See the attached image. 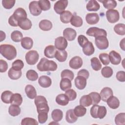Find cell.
I'll return each instance as SVG.
<instances>
[{"label": "cell", "mask_w": 125, "mask_h": 125, "mask_svg": "<svg viewBox=\"0 0 125 125\" xmlns=\"http://www.w3.org/2000/svg\"><path fill=\"white\" fill-rule=\"evenodd\" d=\"M37 67L40 71H54L57 70L58 66L54 61L42 58L37 64Z\"/></svg>", "instance_id": "1"}, {"label": "cell", "mask_w": 125, "mask_h": 125, "mask_svg": "<svg viewBox=\"0 0 125 125\" xmlns=\"http://www.w3.org/2000/svg\"><path fill=\"white\" fill-rule=\"evenodd\" d=\"M0 53L1 55L8 60H12L17 56L16 48L11 44H1L0 45Z\"/></svg>", "instance_id": "2"}, {"label": "cell", "mask_w": 125, "mask_h": 125, "mask_svg": "<svg viewBox=\"0 0 125 125\" xmlns=\"http://www.w3.org/2000/svg\"><path fill=\"white\" fill-rule=\"evenodd\" d=\"M34 103L37 107V111L38 113L41 112H48L49 107L48 105L47 101L44 96L41 95L36 96L35 98Z\"/></svg>", "instance_id": "3"}, {"label": "cell", "mask_w": 125, "mask_h": 125, "mask_svg": "<svg viewBox=\"0 0 125 125\" xmlns=\"http://www.w3.org/2000/svg\"><path fill=\"white\" fill-rule=\"evenodd\" d=\"M90 113L91 116L94 118L103 119L106 115L107 110L104 106H100L97 104H93L91 107Z\"/></svg>", "instance_id": "4"}, {"label": "cell", "mask_w": 125, "mask_h": 125, "mask_svg": "<svg viewBox=\"0 0 125 125\" xmlns=\"http://www.w3.org/2000/svg\"><path fill=\"white\" fill-rule=\"evenodd\" d=\"M39 55L36 50H30L26 53L25 55V60L29 65H34L38 61Z\"/></svg>", "instance_id": "5"}, {"label": "cell", "mask_w": 125, "mask_h": 125, "mask_svg": "<svg viewBox=\"0 0 125 125\" xmlns=\"http://www.w3.org/2000/svg\"><path fill=\"white\" fill-rule=\"evenodd\" d=\"M86 34L88 36L94 37L95 38L100 36H106L107 33L104 29H101L96 27H92L88 29L86 31Z\"/></svg>", "instance_id": "6"}, {"label": "cell", "mask_w": 125, "mask_h": 125, "mask_svg": "<svg viewBox=\"0 0 125 125\" xmlns=\"http://www.w3.org/2000/svg\"><path fill=\"white\" fill-rule=\"evenodd\" d=\"M106 17L108 22L114 23L117 22L120 18L118 11L115 9H109L106 12Z\"/></svg>", "instance_id": "7"}, {"label": "cell", "mask_w": 125, "mask_h": 125, "mask_svg": "<svg viewBox=\"0 0 125 125\" xmlns=\"http://www.w3.org/2000/svg\"><path fill=\"white\" fill-rule=\"evenodd\" d=\"M95 44L101 50L106 49L109 46L108 41L106 36H100L95 38Z\"/></svg>", "instance_id": "8"}, {"label": "cell", "mask_w": 125, "mask_h": 125, "mask_svg": "<svg viewBox=\"0 0 125 125\" xmlns=\"http://www.w3.org/2000/svg\"><path fill=\"white\" fill-rule=\"evenodd\" d=\"M68 5V0H60L57 1L54 5V9L56 13L61 14L64 11Z\"/></svg>", "instance_id": "9"}, {"label": "cell", "mask_w": 125, "mask_h": 125, "mask_svg": "<svg viewBox=\"0 0 125 125\" xmlns=\"http://www.w3.org/2000/svg\"><path fill=\"white\" fill-rule=\"evenodd\" d=\"M29 9L30 13L34 16H38L42 13V10L39 5L38 1H32L30 2Z\"/></svg>", "instance_id": "10"}, {"label": "cell", "mask_w": 125, "mask_h": 125, "mask_svg": "<svg viewBox=\"0 0 125 125\" xmlns=\"http://www.w3.org/2000/svg\"><path fill=\"white\" fill-rule=\"evenodd\" d=\"M55 47L60 50H64L67 46L68 43L66 39L63 37H59L55 40Z\"/></svg>", "instance_id": "11"}, {"label": "cell", "mask_w": 125, "mask_h": 125, "mask_svg": "<svg viewBox=\"0 0 125 125\" xmlns=\"http://www.w3.org/2000/svg\"><path fill=\"white\" fill-rule=\"evenodd\" d=\"M83 64L82 59L79 56L73 57L69 61V66L74 69H78L81 68Z\"/></svg>", "instance_id": "12"}, {"label": "cell", "mask_w": 125, "mask_h": 125, "mask_svg": "<svg viewBox=\"0 0 125 125\" xmlns=\"http://www.w3.org/2000/svg\"><path fill=\"white\" fill-rule=\"evenodd\" d=\"M12 15L14 19L18 22V23L21 20L27 18V14L25 10L21 7L16 9Z\"/></svg>", "instance_id": "13"}, {"label": "cell", "mask_w": 125, "mask_h": 125, "mask_svg": "<svg viewBox=\"0 0 125 125\" xmlns=\"http://www.w3.org/2000/svg\"><path fill=\"white\" fill-rule=\"evenodd\" d=\"M77 35L75 30L71 28H66L63 31V37L69 41H72L75 40Z\"/></svg>", "instance_id": "14"}, {"label": "cell", "mask_w": 125, "mask_h": 125, "mask_svg": "<svg viewBox=\"0 0 125 125\" xmlns=\"http://www.w3.org/2000/svg\"><path fill=\"white\" fill-rule=\"evenodd\" d=\"M109 61L112 64L118 65L121 62V56L120 54L114 50H112L108 54Z\"/></svg>", "instance_id": "15"}, {"label": "cell", "mask_w": 125, "mask_h": 125, "mask_svg": "<svg viewBox=\"0 0 125 125\" xmlns=\"http://www.w3.org/2000/svg\"><path fill=\"white\" fill-rule=\"evenodd\" d=\"M99 20V15L96 13H88L85 16V20L89 24H95L98 22Z\"/></svg>", "instance_id": "16"}, {"label": "cell", "mask_w": 125, "mask_h": 125, "mask_svg": "<svg viewBox=\"0 0 125 125\" xmlns=\"http://www.w3.org/2000/svg\"><path fill=\"white\" fill-rule=\"evenodd\" d=\"M86 79L82 76H77L75 79V85L79 90L83 89L86 85Z\"/></svg>", "instance_id": "17"}, {"label": "cell", "mask_w": 125, "mask_h": 125, "mask_svg": "<svg viewBox=\"0 0 125 125\" xmlns=\"http://www.w3.org/2000/svg\"><path fill=\"white\" fill-rule=\"evenodd\" d=\"M38 83L41 87L43 88H47L51 86L52 80L48 76L43 75L39 78Z\"/></svg>", "instance_id": "18"}, {"label": "cell", "mask_w": 125, "mask_h": 125, "mask_svg": "<svg viewBox=\"0 0 125 125\" xmlns=\"http://www.w3.org/2000/svg\"><path fill=\"white\" fill-rule=\"evenodd\" d=\"M100 95L102 100L105 102L109 98L113 96V91L111 88L105 87L101 91Z\"/></svg>", "instance_id": "19"}, {"label": "cell", "mask_w": 125, "mask_h": 125, "mask_svg": "<svg viewBox=\"0 0 125 125\" xmlns=\"http://www.w3.org/2000/svg\"><path fill=\"white\" fill-rule=\"evenodd\" d=\"M26 96L30 99H35L37 96V92L35 87L31 84H27L25 87Z\"/></svg>", "instance_id": "20"}, {"label": "cell", "mask_w": 125, "mask_h": 125, "mask_svg": "<svg viewBox=\"0 0 125 125\" xmlns=\"http://www.w3.org/2000/svg\"><path fill=\"white\" fill-rule=\"evenodd\" d=\"M106 102L108 106L113 109L118 108L120 105V101L119 99L114 96H112L109 98Z\"/></svg>", "instance_id": "21"}, {"label": "cell", "mask_w": 125, "mask_h": 125, "mask_svg": "<svg viewBox=\"0 0 125 125\" xmlns=\"http://www.w3.org/2000/svg\"><path fill=\"white\" fill-rule=\"evenodd\" d=\"M56 50L55 46L49 45L47 46L44 50V54L48 58H53L55 56Z\"/></svg>", "instance_id": "22"}, {"label": "cell", "mask_w": 125, "mask_h": 125, "mask_svg": "<svg viewBox=\"0 0 125 125\" xmlns=\"http://www.w3.org/2000/svg\"><path fill=\"white\" fill-rule=\"evenodd\" d=\"M69 99L65 94H59L56 97V102L62 106L66 105L69 103Z\"/></svg>", "instance_id": "23"}, {"label": "cell", "mask_w": 125, "mask_h": 125, "mask_svg": "<svg viewBox=\"0 0 125 125\" xmlns=\"http://www.w3.org/2000/svg\"><path fill=\"white\" fill-rule=\"evenodd\" d=\"M83 51L86 56H90L92 55L95 51V48L92 43L91 42L88 41V42L83 47Z\"/></svg>", "instance_id": "24"}, {"label": "cell", "mask_w": 125, "mask_h": 125, "mask_svg": "<svg viewBox=\"0 0 125 125\" xmlns=\"http://www.w3.org/2000/svg\"><path fill=\"white\" fill-rule=\"evenodd\" d=\"M66 121L69 123H73L77 121L78 117L75 115L73 109L68 110L65 114Z\"/></svg>", "instance_id": "25"}, {"label": "cell", "mask_w": 125, "mask_h": 125, "mask_svg": "<svg viewBox=\"0 0 125 125\" xmlns=\"http://www.w3.org/2000/svg\"><path fill=\"white\" fill-rule=\"evenodd\" d=\"M21 45L22 47L25 49H30L33 47V40L28 37H24L21 41Z\"/></svg>", "instance_id": "26"}, {"label": "cell", "mask_w": 125, "mask_h": 125, "mask_svg": "<svg viewBox=\"0 0 125 125\" xmlns=\"http://www.w3.org/2000/svg\"><path fill=\"white\" fill-rule=\"evenodd\" d=\"M86 8L89 11H97L100 9V5L96 0H90L87 3Z\"/></svg>", "instance_id": "27"}, {"label": "cell", "mask_w": 125, "mask_h": 125, "mask_svg": "<svg viewBox=\"0 0 125 125\" xmlns=\"http://www.w3.org/2000/svg\"><path fill=\"white\" fill-rule=\"evenodd\" d=\"M32 24L31 21L28 18L22 19L19 21L18 26L22 29L27 30L30 29L32 27Z\"/></svg>", "instance_id": "28"}, {"label": "cell", "mask_w": 125, "mask_h": 125, "mask_svg": "<svg viewBox=\"0 0 125 125\" xmlns=\"http://www.w3.org/2000/svg\"><path fill=\"white\" fill-rule=\"evenodd\" d=\"M39 26L41 30L47 31L52 29L53 25L52 22L50 21L47 20H43L40 22Z\"/></svg>", "instance_id": "29"}, {"label": "cell", "mask_w": 125, "mask_h": 125, "mask_svg": "<svg viewBox=\"0 0 125 125\" xmlns=\"http://www.w3.org/2000/svg\"><path fill=\"white\" fill-rule=\"evenodd\" d=\"M69 79L67 78H62L60 83V88L62 91H66L70 89L72 87V83Z\"/></svg>", "instance_id": "30"}, {"label": "cell", "mask_w": 125, "mask_h": 125, "mask_svg": "<svg viewBox=\"0 0 125 125\" xmlns=\"http://www.w3.org/2000/svg\"><path fill=\"white\" fill-rule=\"evenodd\" d=\"M72 16V14L69 11H64L60 15L61 21L63 23H68L70 22Z\"/></svg>", "instance_id": "31"}, {"label": "cell", "mask_w": 125, "mask_h": 125, "mask_svg": "<svg viewBox=\"0 0 125 125\" xmlns=\"http://www.w3.org/2000/svg\"><path fill=\"white\" fill-rule=\"evenodd\" d=\"M51 117L54 122H58L61 121L63 118L62 111L59 109L53 110L51 113Z\"/></svg>", "instance_id": "32"}, {"label": "cell", "mask_w": 125, "mask_h": 125, "mask_svg": "<svg viewBox=\"0 0 125 125\" xmlns=\"http://www.w3.org/2000/svg\"><path fill=\"white\" fill-rule=\"evenodd\" d=\"M55 58L60 62L66 61L67 57V53L65 50H57L55 54Z\"/></svg>", "instance_id": "33"}, {"label": "cell", "mask_w": 125, "mask_h": 125, "mask_svg": "<svg viewBox=\"0 0 125 125\" xmlns=\"http://www.w3.org/2000/svg\"><path fill=\"white\" fill-rule=\"evenodd\" d=\"M80 104L83 106L87 107L92 104V101L89 95L83 96L80 100Z\"/></svg>", "instance_id": "34"}, {"label": "cell", "mask_w": 125, "mask_h": 125, "mask_svg": "<svg viewBox=\"0 0 125 125\" xmlns=\"http://www.w3.org/2000/svg\"><path fill=\"white\" fill-rule=\"evenodd\" d=\"M21 108L19 107V105L16 104H11L8 109L9 114L13 117L17 116L20 114L21 113Z\"/></svg>", "instance_id": "35"}, {"label": "cell", "mask_w": 125, "mask_h": 125, "mask_svg": "<svg viewBox=\"0 0 125 125\" xmlns=\"http://www.w3.org/2000/svg\"><path fill=\"white\" fill-rule=\"evenodd\" d=\"M22 102V98L21 95L19 93L13 94L11 98L10 104L20 105Z\"/></svg>", "instance_id": "36"}, {"label": "cell", "mask_w": 125, "mask_h": 125, "mask_svg": "<svg viewBox=\"0 0 125 125\" xmlns=\"http://www.w3.org/2000/svg\"><path fill=\"white\" fill-rule=\"evenodd\" d=\"M22 72L21 71H17L12 67L10 68L8 72V77L12 80H18L21 76Z\"/></svg>", "instance_id": "37"}, {"label": "cell", "mask_w": 125, "mask_h": 125, "mask_svg": "<svg viewBox=\"0 0 125 125\" xmlns=\"http://www.w3.org/2000/svg\"><path fill=\"white\" fill-rule=\"evenodd\" d=\"M70 23L72 25L76 27H79L83 25V21L80 17L76 15H73L71 18Z\"/></svg>", "instance_id": "38"}, {"label": "cell", "mask_w": 125, "mask_h": 125, "mask_svg": "<svg viewBox=\"0 0 125 125\" xmlns=\"http://www.w3.org/2000/svg\"><path fill=\"white\" fill-rule=\"evenodd\" d=\"M13 93L9 90L3 91L1 95V99L2 101L5 104H10L11 102V98Z\"/></svg>", "instance_id": "39"}, {"label": "cell", "mask_w": 125, "mask_h": 125, "mask_svg": "<svg viewBox=\"0 0 125 125\" xmlns=\"http://www.w3.org/2000/svg\"><path fill=\"white\" fill-rule=\"evenodd\" d=\"M100 1L103 3L104 7L108 10L113 9L117 6V2L115 0H104Z\"/></svg>", "instance_id": "40"}, {"label": "cell", "mask_w": 125, "mask_h": 125, "mask_svg": "<svg viewBox=\"0 0 125 125\" xmlns=\"http://www.w3.org/2000/svg\"><path fill=\"white\" fill-rule=\"evenodd\" d=\"M73 111L75 115L78 117H79L83 116L86 114V109L84 106H83L82 105H79L76 106L73 109Z\"/></svg>", "instance_id": "41"}, {"label": "cell", "mask_w": 125, "mask_h": 125, "mask_svg": "<svg viewBox=\"0 0 125 125\" xmlns=\"http://www.w3.org/2000/svg\"><path fill=\"white\" fill-rule=\"evenodd\" d=\"M91 65L92 69L95 71H99L102 68V64L99 60L97 57H93L91 58Z\"/></svg>", "instance_id": "42"}, {"label": "cell", "mask_w": 125, "mask_h": 125, "mask_svg": "<svg viewBox=\"0 0 125 125\" xmlns=\"http://www.w3.org/2000/svg\"><path fill=\"white\" fill-rule=\"evenodd\" d=\"M23 35L21 32L18 30H15L11 34V38L15 42H20L22 39Z\"/></svg>", "instance_id": "43"}, {"label": "cell", "mask_w": 125, "mask_h": 125, "mask_svg": "<svg viewBox=\"0 0 125 125\" xmlns=\"http://www.w3.org/2000/svg\"><path fill=\"white\" fill-rule=\"evenodd\" d=\"M115 32L119 35L123 36L125 34V25L124 23H118L114 27Z\"/></svg>", "instance_id": "44"}, {"label": "cell", "mask_w": 125, "mask_h": 125, "mask_svg": "<svg viewBox=\"0 0 125 125\" xmlns=\"http://www.w3.org/2000/svg\"><path fill=\"white\" fill-rule=\"evenodd\" d=\"M26 77L30 81H35L38 78V74L36 71L34 70L30 69L26 73Z\"/></svg>", "instance_id": "45"}, {"label": "cell", "mask_w": 125, "mask_h": 125, "mask_svg": "<svg viewBox=\"0 0 125 125\" xmlns=\"http://www.w3.org/2000/svg\"><path fill=\"white\" fill-rule=\"evenodd\" d=\"M115 122L117 125H124L125 124V113L123 112L117 114L115 118Z\"/></svg>", "instance_id": "46"}, {"label": "cell", "mask_w": 125, "mask_h": 125, "mask_svg": "<svg viewBox=\"0 0 125 125\" xmlns=\"http://www.w3.org/2000/svg\"><path fill=\"white\" fill-rule=\"evenodd\" d=\"M39 5L42 10L46 11L50 9L51 4L48 0H40L38 1Z\"/></svg>", "instance_id": "47"}, {"label": "cell", "mask_w": 125, "mask_h": 125, "mask_svg": "<svg viewBox=\"0 0 125 125\" xmlns=\"http://www.w3.org/2000/svg\"><path fill=\"white\" fill-rule=\"evenodd\" d=\"M61 76L62 78H67L72 81L74 79V74L72 71L69 69H64L62 71Z\"/></svg>", "instance_id": "48"}, {"label": "cell", "mask_w": 125, "mask_h": 125, "mask_svg": "<svg viewBox=\"0 0 125 125\" xmlns=\"http://www.w3.org/2000/svg\"><path fill=\"white\" fill-rule=\"evenodd\" d=\"M101 74L104 78H108L112 76L113 74V70L109 66H104L102 69Z\"/></svg>", "instance_id": "49"}, {"label": "cell", "mask_w": 125, "mask_h": 125, "mask_svg": "<svg viewBox=\"0 0 125 125\" xmlns=\"http://www.w3.org/2000/svg\"><path fill=\"white\" fill-rule=\"evenodd\" d=\"M88 95L90 96L92 99V104H97L100 103L101 98L99 93L96 92H92L89 93Z\"/></svg>", "instance_id": "50"}, {"label": "cell", "mask_w": 125, "mask_h": 125, "mask_svg": "<svg viewBox=\"0 0 125 125\" xmlns=\"http://www.w3.org/2000/svg\"><path fill=\"white\" fill-rule=\"evenodd\" d=\"M24 67V63L21 60H16L12 63V68L17 71H21Z\"/></svg>", "instance_id": "51"}, {"label": "cell", "mask_w": 125, "mask_h": 125, "mask_svg": "<svg viewBox=\"0 0 125 125\" xmlns=\"http://www.w3.org/2000/svg\"><path fill=\"white\" fill-rule=\"evenodd\" d=\"M21 125H38V123L35 119L33 118L26 117V118H23L21 120Z\"/></svg>", "instance_id": "52"}, {"label": "cell", "mask_w": 125, "mask_h": 125, "mask_svg": "<svg viewBox=\"0 0 125 125\" xmlns=\"http://www.w3.org/2000/svg\"><path fill=\"white\" fill-rule=\"evenodd\" d=\"M99 58L102 63L104 65H108L110 62L108 54L107 53H101L99 56Z\"/></svg>", "instance_id": "53"}, {"label": "cell", "mask_w": 125, "mask_h": 125, "mask_svg": "<svg viewBox=\"0 0 125 125\" xmlns=\"http://www.w3.org/2000/svg\"><path fill=\"white\" fill-rule=\"evenodd\" d=\"M15 2V0H2V4L4 8L10 9L14 6Z\"/></svg>", "instance_id": "54"}, {"label": "cell", "mask_w": 125, "mask_h": 125, "mask_svg": "<svg viewBox=\"0 0 125 125\" xmlns=\"http://www.w3.org/2000/svg\"><path fill=\"white\" fill-rule=\"evenodd\" d=\"M65 94L67 96L69 101H73L77 97L76 92L74 90L71 88L65 91Z\"/></svg>", "instance_id": "55"}, {"label": "cell", "mask_w": 125, "mask_h": 125, "mask_svg": "<svg viewBox=\"0 0 125 125\" xmlns=\"http://www.w3.org/2000/svg\"><path fill=\"white\" fill-rule=\"evenodd\" d=\"M38 118V121L39 123L40 124L45 123L48 119L47 112H41L39 113Z\"/></svg>", "instance_id": "56"}, {"label": "cell", "mask_w": 125, "mask_h": 125, "mask_svg": "<svg viewBox=\"0 0 125 125\" xmlns=\"http://www.w3.org/2000/svg\"><path fill=\"white\" fill-rule=\"evenodd\" d=\"M78 42L79 45L82 47H83V46L88 42V39L84 35H80L78 37Z\"/></svg>", "instance_id": "57"}, {"label": "cell", "mask_w": 125, "mask_h": 125, "mask_svg": "<svg viewBox=\"0 0 125 125\" xmlns=\"http://www.w3.org/2000/svg\"><path fill=\"white\" fill-rule=\"evenodd\" d=\"M8 64L7 62L2 59L0 60V72L1 73L5 72L8 69Z\"/></svg>", "instance_id": "58"}, {"label": "cell", "mask_w": 125, "mask_h": 125, "mask_svg": "<svg viewBox=\"0 0 125 125\" xmlns=\"http://www.w3.org/2000/svg\"><path fill=\"white\" fill-rule=\"evenodd\" d=\"M116 77L118 81L121 82H124L125 81V72L124 71H118L116 73Z\"/></svg>", "instance_id": "59"}, {"label": "cell", "mask_w": 125, "mask_h": 125, "mask_svg": "<svg viewBox=\"0 0 125 125\" xmlns=\"http://www.w3.org/2000/svg\"><path fill=\"white\" fill-rule=\"evenodd\" d=\"M77 75H78V76H82L83 77H84V78H85L87 79L89 77V73L88 71V70H87L86 69H83L80 70L78 72Z\"/></svg>", "instance_id": "60"}, {"label": "cell", "mask_w": 125, "mask_h": 125, "mask_svg": "<svg viewBox=\"0 0 125 125\" xmlns=\"http://www.w3.org/2000/svg\"><path fill=\"white\" fill-rule=\"evenodd\" d=\"M8 23L12 26L17 27L18 26V22L14 19L13 15H11L9 17L8 19Z\"/></svg>", "instance_id": "61"}, {"label": "cell", "mask_w": 125, "mask_h": 125, "mask_svg": "<svg viewBox=\"0 0 125 125\" xmlns=\"http://www.w3.org/2000/svg\"><path fill=\"white\" fill-rule=\"evenodd\" d=\"M0 42H2V41L4 40L6 37V35H5V33L4 32H3L2 31H0Z\"/></svg>", "instance_id": "62"}, {"label": "cell", "mask_w": 125, "mask_h": 125, "mask_svg": "<svg viewBox=\"0 0 125 125\" xmlns=\"http://www.w3.org/2000/svg\"><path fill=\"white\" fill-rule=\"evenodd\" d=\"M125 38H123V40L121 41L120 43V48L124 51H125Z\"/></svg>", "instance_id": "63"}]
</instances>
